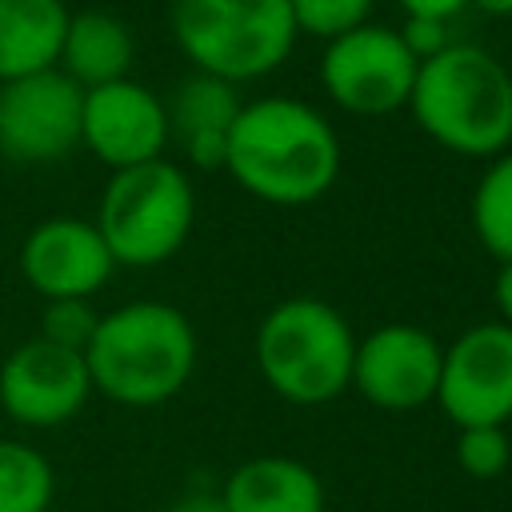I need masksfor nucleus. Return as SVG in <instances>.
<instances>
[{
  "mask_svg": "<svg viewBox=\"0 0 512 512\" xmlns=\"http://www.w3.org/2000/svg\"><path fill=\"white\" fill-rule=\"evenodd\" d=\"M404 8V16H428V20H452L460 8H468V0H396Z\"/></svg>",
  "mask_w": 512,
  "mask_h": 512,
  "instance_id": "24",
  "label": "nucleus"
},
{
  "mask_svg": "<svg viewBox=\"0 0 512 512\" xmlns=\"http://www.w3.org/2000/svg\"><path fill=\"white\" fill-rule=\"evenodd\" d=\"M512 460V440L504 424H480V428H460L456 436V464L472 480H496L504 476Z\"/></svg>",
  "mask_w": 512,
  "mask_h": 512,
  "instance_id": "20",
  "label": "nucleus"
},
{
  "mask_svg": "<svg viewBox=\"0 0 512 512\" xmlns=\"http://www.w3.org/2000/svg\"><path fill=\"white\" fill-rule=\"evenodd\" d=\"M352 328L320 296L280 300L256 328V368L288 404H328L352 384Z\"/></svg>",
  "mask_w": 512,
  "mask_h": 512,
  "instance_id": "4",
  "label": "nucleus"
},
{
  "mask_svg": "<svg viewBox=\"0 0 512 512\" xmlns=\"http://www.w3.org/2000/svg\"><path fill=\"white\" fill-rule=\"evenodd\" d=\"M196 220V192L184 168L160 160L120 168L104 184L96 232L104 236L116 264L152 268L172 260Z\"/></svg>",
  "mask_w": 512,
  "mask_h": 512,
  "instance_id": "6",
  "label": "nucleus"
},
{
  "mask_svg": "<svg viewBox=\"0 0 512 512\" xmlns=\"http://www.w3.org/2000/svg\"><path fill=\"white\" fill-rule=\"evenodd\" d=\"M444 348L428 328L416 324H384L356 340L352 352V384L356 392L384 412H412L436 400Z\"/></svg>",
  "mask_w": 512,
  "mask_h": 512,
  "instance_id": "11",
  "label": "nucleus"
},
{
  "mask_svg": "<svg viewBox=\"0 0 512 512\" xmlns=\"http://www.w3.org/2000/svg\"><path fill=\"white\" fill-rule=\"evenodd\" d=\"M472 228L500 264L512 260V148L500 152L480 176L472 192Z\"/></svg>",
  "mask_w": 512,
  "mask_h": 512,
  "instance_id": "19",
  "label": "nucleus"
},
{
  "mask_svg": "<svg viewBox=\"0 0 512 512\" xmlns=\"http://www.w3.org/2000/svg\"><path fill=\"white\" fill-rule=\"evenodd\" d=\"M20 272L44 300H92L116 272V260L92 220H40L20 244Z\"/></svg>",
  "mask_w": 512,
  "mask_h": 512,
  "instance_id": "13",
  "label": "nucleus"
},
{
  "mask_svg": "<svg viewBox=\"0 0 512 512\" xmlns=\"http://www.w3.org/2000/svg\"><path fill=\"white\" fill-rule=\"evenodd\" d=\"M168 20L196 72L228 84L276 72L300 36L288 0H172Z\"/></svg>",
  "mask_w": 512,
  "mask_h": 512,
  "instance_id": "5",
  "label": "nucleus"
},
{
  "mask_svg": "<svg viewBox=\"0 0 512 512\" xmlns=\"http://www.w3.org/2000/svg\"><path fill=\"white\" fill-rule=\"evenodd\" d=\"M164 512H228V508L220 504V496H208V492H188V496L172 500Z\"/></svg>",
  "mask_w": 512,
  "mask_h": 512,
  "instance_id": "26",
  "label": "nucleus"
},
{
  "mask_svg": "<svg viewBox=\"0 0 512 512\" xmlns=\"http://www.w3.org/2000/svg\"><path fill=\"white\" fill-rule=\"evenodd\" d=\"M56 496L52 464L24 440H0V512H48Z\"/></svg>",
  "mask_w": 512,
  "mask_h": 512,
  "instance_id": "18",
  "label": "nucleus"
},
{
  "mask_svg": "<svg viewBox=\"0 0 512 512\" xmlns=\"http://www.w3.org/2000/svg\"><path fill=\"white\" fill-rule=\"evenodd\" d=\"M372 4L376 0H288L296 32L324 36V40H336V36L368 24Z\"/></svg>",
  "mask_w": 512,
  "mask_h": 512,
  "instance_id": "21",
  "label": "nucleus"
},
{
  "mask_svg": "<svg viewBox=\"0 0 512 512\" xmlns=\"http://www.w3.org/2000/svg\"><path fill=\"white\" fill-rule=\"evenodd\" d=\"M472 8H480L484 16H512V0H468Z\"/></svg>",
  "mask_w": 512,
  "mask_h": 512,
  "instance_id": "27",
  "label": "nucleus"
},
{
  "mask_svg": "<svg viewBox=\"0 0 512 512\" xmlns=\"http://www.w3.org/2000/svg\"><path fill=\"white\" fill-rule=\"evenodd\" d=\"M436 404L456 428L512 420V328L472 324L440 356Z\"/></svg>",
  "mask_w": 512,
  "mask_h": 512,
  "instance_id": "8",
  "label": "nucleus"
},
{
  "mask_svg": "<svg viewBox=\"0 0 512 512\" xmlns=\"http://www.w3.org/2000/svg\"><path fill=\"white\" fill-rule=\"evenodd\" d=\"M84 88L60 68L0 84V152L20 164L60 160L80 144Z\"/></svg>",
  "mask_w": 512,
  "mask_h": 512,
  "instance_id": "10",
  "label": "nucleus"
},
{
  "mask_svg": "<svg viewBox=\"0 0 512 512\" xmlns=\"http://www.w3.org/2000/svg\"><path fill=\"white\" fill-rule=\"evenodd\" d=\"M220 504L228 512H324V484L304 460L252 456L228 476Z\"/></svg>",
  "mask_w": 512,
  "mask_h": 512,
  "instance_id": "15",
  "label": "nucleus"
},
{
  "mask_svg": "<svg viewBox=\"0 0 512 512\" xmlns=\"http://www.w3.org/2000/svg\"><path fill=\"white\" fill-rule=\"evenodd\" d=\"M224 168L248 196L300 208L336 184L340 140L312 104L292 96H260L240 104L228 128Z\"/></svg>",
  "mask_w": 512,
  "mask_h": 512,
  "instance_id": "1",
  "label": "nucleus"
},
{
  "mask_svg": "<svg viewBox=\"0 0 512 512\" xmlns=\"http://www.w3.org/2000/svg\"><path fill=\"white\" fill-rule=\"evenodd\" d=\"M492 300H496L500 324H508V328H512V260H504V264H500L496 284H492Z\"/></svg>",
  "mask_w": 512,
  "mask_h": 512,
  "instance_id": "25",
  "label": "nucleus"
},
{
  "mask_svg": "<svg viewBox=\"0 0 512 512\" xmlns=\"http://www.w3.org/2000/svg\"><path fill=\"white\" fill-rule=\"evenodd\" d=\"M168 140V108L152 88L124 76L84 92L80 144L112 172L160 160Z\"/></svg>",
  "mask_w": 512,
  "mask_h": 512,
  "instance_id": "12",
  "label": "nucleus"
},
{
  "mask_svg": "<svg viewBox=\"0 0 512 512\" xmlns=\"http://www.w3.org/2000/svg\"><path fill=\"white\" fill-rule=\"evenodd\" d=\"M92 396L84 352L60 348L44 336L16 344L0 364V408L24 428L68 424Z\"/></svg>",
  "mask_w": 512,
  "mask_h": 512,
  "instance_id": "9",
  "label": "nucleus"
},
{
  "mask_svg": "<svg viewBox=\"0 0 512 512\" xmlns=\"http://www.w3.org/2000/svg\"><path fill=\"white\" fill-rule=\"evenodd\" d=\"M164 108H168V136H176L184 156L204 172L224 168L228 128L240 112L236 84L196 72L172 92V100Z\"/></svg>",
  "mask_w": 512,
  "mask_h": 512,
  "instance_id": "14",
  "label": "nucleus"
},
{
  "mask_svg": "<svg viewBox=\"0 0 512 512\" xmlns=\"http://www.w3.org/2000/svg\"><path fill=\"white\" fill-rule=\"evenodd\" d=\"M408 112L440 148L496 160L512 148V72L476 44H448L420 60Z\"/></svg>",
  "mask_w": 512,
  "mask_h": 512,
  "instance_id": "3",
  "label": "nucleus"
},
{
  "mask_svg": "<svg viewBox=\"0 0 512 512\" xmlns=\"http://www.w3.org/2000/svg\"><path fill=\"white\" fill-rule=\"evenodd\" d=\"M132 60H136V40L120 16H112L104 8H84V12L68 16L56 68L72 84H80L88 92V88L124 80Z\"/></svg>",
  "mask_w": 512,
  "mask_h": 512,
  "instance_id": "16",
  "label": "nucleus"
},
{
  "mask_svg": "<svg viewBox=\"0 0 512 512\" xmlns=\"http://www.w3.org/2000/svg\"><path fill=\"white\" fill-rule=\"evenodd\" d=\"M416 68L420 60L404 48L400 32L384 24H360L328 40L320 56L324 92L352 116H388L408 108Z\"/></svg>",
  "mask_w": 512,
  "mask_h": 512,
  "instance_id": "7",
  "label": "nucleus"
},
{
  "mask_svg": "<svg viewBox=\"0 0 512 512\" xmlns=\"http://www.w3.org/2000/svg\"><path fill=\"white\" fill-rule=\"evenodd\" d=\"M84 364L92 392L124 408H156L192 380L196 328L176 304L132 300L96 320Z\"/></svg>",
  "mask_w": 512,
  "mask_h": 512,
  "instance_id": "2",
  "label": "nucleus"
},
{
  "mask_svg": "<svg viewBox=\"0 0 512 512\" xmlns=\"http://www.w3.org/2000/svg\"><path fill=\"white\" fill-rule=\"evenodd\" d=\"M96 312L88 300H48L44 312H40V336L60 344V348H72V352H84V344L92 340L96 332Z\"/></svg>",
  "mask_w": 512,
  "mask_h": 512,
  "instance_id": "22",
  "label": "nucleus"
},
{
  "mask_svg": "<svg viewBox=\"0 0 512 512\" xmlns=\"http://www.w3.org/2000/svg\"><path fill=\"white\" fill-rule=\"evenodd\" d=\"M68 16L64 0H0V84L56 68Z\"/></svg>",
  "mask_w": 512,
  "mask_h": 512,
  "instance_id": "17",
  "label": "nucleus"
},
{
  "mask_svg": "<svg viewBox=\"0 0 512 512\" xmlns=\"http://www.w3.org/2000/svg\"><path fill=\"white\" fill-rule=\"evenodd\" d=\"M404 48L416 56V60H428L436 56L440 48H448V20H428V16H404V28H396Z\"/></svg>",
  "mask_w": 512,
  "mask_h": 512,
  "instance_id": "23",
  "label": "nucleus"
}]
</instances>
